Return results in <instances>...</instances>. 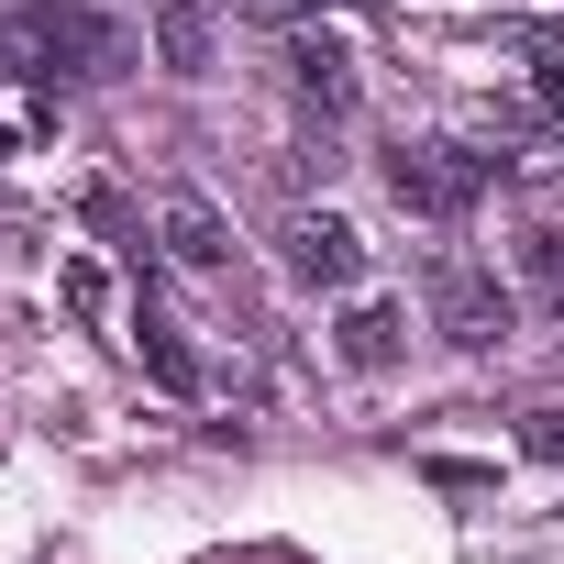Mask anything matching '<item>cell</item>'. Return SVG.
<instances>
[{"mask_svg": "<svg viewBox=\"0 0 564 564\" xmlns=\"http://www.w3.org/2000/svg\"><path fill=\"white\" fill-rule=\"evenodd\" d=\"M0 67H23V78H122L133 23L89 12V0H12L0 12Z\"/></svg>", "mask_w": 564, "mask_h": 564, "instance_id": "6da1fadb", "label": "cell"}, {"mask_svg": "<svg viewBox=\"0 0 564 564\" xmlns=\"http://www.w3.org/2000/svg\"><path fill=\"white\" fill-rule=\"evenodd\" d=\"M388 199L421 210V221H465L487 199V155L476 144H399L388 155Z\"/></svg>", "mask_w": 564, "mask_h": 564, "instance_id": "7a4b0ae2", "label": "cell"}, {"mask_svg": "<svg viewBox=\"0 0 564 564\" xmlns=\"http://www.w3.org/2000/svg\"><path fill=\"white\" fill-rule=\"evenodd\" d=\"M509 322H520V300L498 289L487 265H465V254H443V265H432V333H443L454 355H498V344H509Z\"/></svg>", "mask_w": 564, "mask_h": 564, "instance_id": "3957f363", "label": "cell"}, {"mask_svg": "<svg viewBox=\"0 0 564 564\" xmlns=\"http://www.w3.org/2000/svg\"><path fill=\"white\" fill-rule=\"evenodd\" d=\"M276 243H289V276H300V289H355V276H366V243H355V221H333V210H300Z\"/></svg>", "mask_w": 564, "mask_h": 564, "instance_id": "277c9868", "label": "cell"}, {"mask_svg": "<svg viewBox=\"0 0 564 564\" xmlns=\"http://www.w3.org/2000/svg\"><path fill=\"white\" fill-rule=\"evenodd\" d=\"M155 243H166L177 265H232V232H221V210H210L199 188H166V199H155Z\"/></svg>", "mask_w": 564, "mask_h": 564, "instance_id": "5b68a950", "label": "cell"}, {"mask_svg": "<svg viewBox=\"0 0 564 564\" xmlns=\"http://www.w3.org/2000/svg\"><path fill=\"white\" fill-rule=\"evenodd\" d=\"M289 78H300V100H322V111H355V56H344L333 34H289Z\"/></svg>", "mask_w": 564, "mask_h": 564, "instance_id": "8992f818", "label": "cell"}, {"mask_svg": "<svg viewBox=\"0 0 564 564\" xmlns=\"http://www.w3.org/2000/svg\"><path fill=\"white\" fill-rule=\"evenodd\" d=\"M155 56H166L177 78L210 67V0H166V12H155Z\"/></svg>", "mask_w": 564, "mask_h": 564, "instance_id": "52a82bcc", "label": "cell"}, {"mask_svg": "<svg viewBox=\"0 0 564 564\" xmlns=\"http://www.w3.org/2000/svg\"><path fill=\"white\" fill-rule=\"evenodd\" d=\"M133 333H144V366H155V377H166V388L188 399V388H199V366H188V344H177V322H166V311L144 300V322H133Z\"/></svg>", "mask_w": 564, "mask_h": 564, "instance_id": "ba28073f", "label": "cell"}, {"mask_svg": "<svg viewBox=\"0 0 564 564\" xmlns=\"http://www.w3.org/2000/svg\"><path fill=\"white\" fill-rule=\"evenodd\" d=\"M344 355H355V366H399V311H388V300H366V311L344 322Z\"/></svg>", "mask_w": 564, "mask_h": 564, "instance_id": "9c48e42d", "label": "cell"}, {"mask_svg": "<svg viewBox=\"0 0 564 564\" xmlns=\"http://www.w3.org/2000/svg\"><path fill=\"white\" fill-rule=\"evenodd\" d=\"M520 276L542 311H564V232H520Z\"/></svg>", "mask_w": 564, "mask_h": 564, "instance_id": "30bf717a", "label": "cell"}, {"mask_svg": "<svg viewBox=\"0 0 564 564\" xmlns=\"http://www.w3.org/2000/svg\"><path fill=\"white\" fill-rule=\"evenodd\" d=\"M520 443H531L542 465H564V410H520Z\"/></svg>", "mask_w": 564, "mask_h": 564, "instance_id": "8fae6325", "label": "cell"}, {"mask_svg": "<svg viewBox=\"0 0 564 564\" xmlns=\"http://www.w3.org/2000/svg\"><path fill=\"white\" fill-rule=\"evenodd\" d=\"M243 23H300V12H322V0H232Z\"/></svg>", "mask_w": 564, "mask_h": 564, "instance_id": "7c38bea8", "label": "cell"}, {"mask_svg": "<svg viewBox=\"0 0 564 564\" xmlns=\"http://www.w3.org/2000/svg\"><path fill=\"white\" fill-rule=\"evenodd\" d=\"M542 100H553V111H564V45H553V56H542Z\"/></svg>", "mask_w": 564, "mask_h": 564, "instance_id": "4fadbf2b", "label": "cell"}]
</instances>
